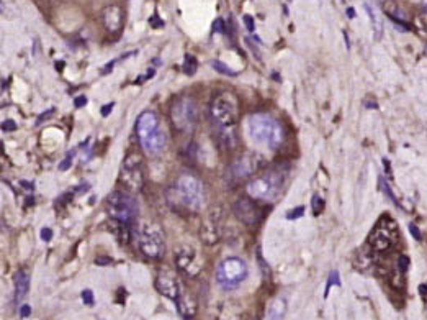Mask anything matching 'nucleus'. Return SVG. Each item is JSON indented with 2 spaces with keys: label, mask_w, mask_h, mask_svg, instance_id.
Segmentation results:
<instances>
[{
  "label": "nucleus",
  "mask_w": 427,
  "mask_h": 320,
  "mask_svg": "<svg viewBox=\"0 0 427 320\" xmlns=\"http://www.w3.org/2000/svg\"><path fill=\"white\" fill-rule=\"evenodd\" d=\"M237 100L233 94H219L210 105V117L217 130L218 140L226 150H233L237 143L236 122H237Z\"/></svg>",
  "instance_id": "nucleus-1"
},
{
  "label": "nucleus",
  "mask_w": 427,
  "mask_h": 320,
  "mask_svg": "<svg viewBox=\"0 0 427 320\" xmlns=\"http://www.w3.org/2000/svg\"><path fill=\"white\" fill-rule=\"evenodd\" d=\"M169 204L196 212L205 202V189L199 177L190 173H182L171 189L167 191Z\"/></svg>",
  "instance_id": "nucleus-2"
},
{
  "label": "nucleus",
  "mask_w": 427,
  "mask_h": 320,
  "mask_svg": "<svg viewBox=\"0 0 427 320\" xmlns=\"http://www.w3.org/2000/svg\"><path fill=\"white\" fill-rule=\"evenodd\" d=\"M247 135L256 145L267 146V148H277L283 141V128L277 118L269 113H254L247 117L246 122Z\"/></svg>",
  "instance_id": "nucleus-3"
},
{
  "label": "nucleus",
  "mask_w": 427,
  "mask_h": 320,
  "mask_svg": "<svg viewBox=\"0 0 427 320\" xmlns=\"http://www.w3.org/2000/svg\"><path fill=\"white\" fill-rule=\"evenodd\" d=\"M285 189V176L278 171L265 173L262 176H257L247 184L246 191L249 198L256 200H277Z\"/></svg>",
  "instance_id": "nucleus-4"
},
{
  "label": "nucleus",
  "mask_w": 427,
  "mask_h": 320,
  "mask_svg": "<svg viewBox=\"0 0 427 320\" xmlns=\"http://www.w3.org/2000/svg\"><path fill=\"white\" fill-rule=\"evenodd\" d=\"M137 245L141 253L151 259H160L165 255V235L159 223L142 222L137 230Z\"/></svg>",
  "instance_id": "nucleus-5"
},
{
  "label": "nucleus",
  "mask_w": 427,
  "mask_h": 320,
  "mask_svg": "<svg viewBox=\"0 0 427 320\" xmlns=\"http://www.w3.org/2000/svg\"><path fill=\"white\" fill-rule=\"evenodd\" d=\"M171 120L182 134H190L199 125V105L192 97L182 95L172 102Z\"/></svg>",
  "instance_id": "nucleus-6"
},
{
  "label": "nucleus",
  "mask_w": 427,
  "mask_h": 320,
  "mask_svg": "<svg viewBox=\"0 0 427 320\" xmlns=\"http://www.w3.org/2000/svg\"><path fill=\"white\" fill-rule=\"evenodd\" d=\"M107 212L115 222L130 225L137 217V202L135 198L123 191H117L108 195L107 199Z\"/></svg>",
  "instance_id": "nucleus-7"
},
{
  "label": "nucleus",
  "mask_w": 427,
  "mask_h": 320,
  "mask_svg": "<svg viewBox=\"0 0 427 320\" xmlns=\"http://www.w3.org/2000/svg\"><path fill=\"white\" fill-rule=\"evenodd\" d=\"M399 232L394 221L390 217H382L378 223L374 227V230L369 235V245L378 253L390 251L398 245Z\"/></svg>",
  "instance_id": "nucleus-8"
},
{
  "label": "nucleus",
  "mask_w": 427,
  "mask_h": 320,
  "mask_svg": "<svg viewBox=\"0 0 427 320\" xmlns=\"http://www.w3.org/2000/svg\"><path fill=\"white\" fill-rule=\"evenodd\" d=\"M247 273H249V269H247L244 259L237 258V256H229L219 263L217 269L218 285L226 287V289H234L246 281Z\"/></svg>",
  "instance_id": "nucleus-9"
},
{
  "label": "nucleus",
  "mask_w": 427,
  "mask_h": 320,
  "mask_svg": "<svg viewBox=\"0 0 427 320\" xmlns=\"http://www.w3.org/2000/svg\"><path fill=\"white\" fill-rule=\"evenodd\" d=\"M120 181L130 191L136 192L141 189L142 184H144V175H142V161L140 154L131 153L123 159Z\"/></svg>",
  "instance_id": "nucleus-10"
},
{
  "label": "nucleus",
  "mask_w": 427,
  "mask_h": 320,
  "mask_svg": "<svg viewBox=\"0 0 427 320\" xmlns=\"http://www.w3.org/2000/svg\"><path fill=\"white\" fill-rule=\"evenodd\" d=\"M176 264L183 276L195 278L201 271V259L196 251L190 246H183L176 253Z\"/></svg>",
  "instance_id": "nucleus-11"
},
{
  "label": "nucleus",
  "mask_w": 427,
  "mask_h": 320,
  "mask_svg": "<svg viewBox=\"0 0 427 320\" xmlns=\"http://www.w3.org/2000/svg\"><path fill=\"white\" fill-rule=\"evenodd\" d=\"M201 240L206 245H215L221 237V209L215 207L208 212L201 223Z\"/></svg>",
  "instance_id": "nucleus-12"
},
{
  "label": "nucleus",
  "mask_w": 427,
  "mask_h": 320,
  "mask_svg": "<svg viewBox=\"0 0 427 320\" xmlns=\"http://www.w3.org/2000/svg\"><path fill=\"white\" fill-rule=\"evenodd\" d=\"M234 216L242 223L249 227H256L262 222V210H260L259 205H257L254 200L251 199H240L236 204H234Z\"/></svg>",
  "instance_id": "nucleus-13"
},
{
  "label": "nucleus",
  "mask_w": 427,
  "mask_h": 320,
  "mask_svg": "<svg viewBox=\"0 0 427 320\" xmlns=\"http://www.w3.org/2000/svg\"><path fill=\"white\" fill-rule=\"evenodd\" d=\"M262 166H264V158L260 157V154L244 153L233 163L231 173L233 176L236 177H247L256 175Z\"/></svg>",
  "instance_id": "nucleus-14"
},
{
  "label": "nucleus",
  "mask_w": 427,
  "mask_h": 320,
  "mask_svg": "<svg viewBox=\"0 0 427 320\" xmlns=\"http://www.w3.org/2000/svg\"><path fill=\"white\" fill-rule=\"evenodd\" d=\"M154 286L158 292H160L164 297H167V299L171 301H176L177 303L178 296H181V287H178L176 276H174L171 271H160L158 276H156Z\"/></svg>",
  "instance_id": "nucleus-15"
},
{
  "label": "nucleus",
  "mask_w": 427,
  "mask_h": 320,
  "mask_svg": "<svg viewBox=\"0 0 427 320\" xmlns=\"http://www.w3.org/2000/svg\"><path fill=\"white\" fill-rule=\"evenodd\" d=\"M159 128H160L159 118L154 112H151V111L142 112L136 120V135H137V140H140V143L141 141H144L146 138H149L153 134H156Z\"/></svg>",
  "instance_id": "nucleus-16"
},
{
  "label": "nucleus",
  "mask_w": 427,
  "mask_h": 320,
  "mask_svg": "<svg viewBox=\"0 0 427 320\" xmlns=\"http://www.w3.org/2000/svg\"><path fill=\"white\" fill-rule=\"evenodd\" d=\"M123 22H125V13L120 6H108L103 10V24L110 33H117L123 29Z\"/></svg>",
  "instance_id": "nucleus-17"
},
{
  "label": "nucleus",
  "mask_w": 427,
  "mask_h": 320,
  "mask_svg": "<svg viewBox=\"0 0 427 320\" xmlns=\"http://www.w3.org/2000/svg\"><path fill=\"white\" fill-rule=\"evenodd\" d=\"M177 307L178 312L185 320H192L196 315V310H199V305H196L195 297L190 294V292H182L177 299Z\"/></svg>",
  "instance_id": "nucleus-18"
},
{
  "label": "nucleus",
  "mask_w": 427,
  "mask_h": 320,
  "mask_svg": "<svg viewBox=\"0 0 427 320\" xmlns=\"http://www.w3.org/2000/svg\"><path fill=\"white\" fill-rule=\"evenodd\" d=\"M13 282H15V304H20L23 297L26 296L30 287V276L28 273L25 271H18L13 278Z\"/></svg>",
  "instance_id": "nucleus-19"
},
{
  "label": "nucleus",
  "mask_w": 427,
  "mask_h": 320,
  "mask_svg": "<svg viewBox=\"0 0 427 320\" xmlns=\"http://www.w3.org/2000/svg\"><path fill=\"white\" fill-rule=\"evenodd\" d=\"M285 312H287V301L283 297H275L269 305L265 320H283Z\"/></svg>",
  "instance_id": "nucleus-20"
},
{
  "label": "nucleus",
  "mask_w": 427,
  "mask_h": 320,
  "mask_svg": "<svg viewBox=\"0 0 427 320\" xmlns=\"http://www.w3.org/2000/svg\"><path fill=\"white\" fill-rule=\"evenodd\" d=\"M365 10L367 13H369L370 17V22H371V30H374V38L375 40H380L383 35V24H382V18L378 17V13H376V10L374 7L370 6L369 2L365 3Z\"/></svg>",
  "instance_id": "nucleus-21"
},
{
  "label": "nucleus",
  "mask_w": 427,
  "mask_h": 320,
  "mask_svg": "<svg viewBox=\"0 0 427 320\" xmlns=\"http://www.w3.org/2000/svg\"><path fill=\"white\" fill-rule=\"evenodd\" d=\"M211 66H213L215 70H217L218 72H221V74H226V76H236V71H233L231 67H228L226 64H223V63L217 61V59H215V61H211Z\"/></svg>",
  "instance_id": "nucleus-22"
},
{
  "label": "nucleus",
  "mask_w": 427,
  "mask_h": 320,
  "mask_svg": "<svg viewBox=\"0 0 427 320\" xmlns=\"http://www.w3.org/2000/svg\"><path fill=\"white\" fill-rule=\"evenodd\" d=\"M333 286H341V280H339V273L337 271H333L329 276V281L328 285H326V292H324V297H328L330 287Z\"/></svg>",
  "instance_id": "nucleus-23"
},
{
  "label": "nucleus",
  "mask_w": 427,
  "mask_h": 320,
  "mask_svg": "<svg viewBox=\"0 0 427 320\" xmlns=\"http://www.w3.org/2000/svg\"><path fill=\"white\" fill-rule=\"evenodd\" d=\"M183 70L187 71V74H194L196 70V61L195 58L192 56V54H187L185 56V63H183Z\"/></svg>",
  "instance_id": "nucleus-24"
},
{
  "label": "nucleus",
  "mask_w": 427,
  "mask_h": 320,
  "mask_svg": "<svg viewBox=\"0 0 427 320\" xmlns=\"http://www.w3.org/2000/svg\"><path fill=\"white\" fill-rule=\"evenodd\" d=\"M311 205H313V214H315V216H321V212H323V210H324V200L321 199L319 195H313Z\"/></svg>",
  "instance_id": "nucleus-25"
},
{
  "label": "nucleus",
  "mask_w": 427,
  "mask_h": 320,
  "mask_svg": "<svg viewBox=\"0 0 427 320\" xmlns=\"http://www.w3.org/2000/svg\"><path fill=\"white\" fill-rule=\"evenodd\" d=\"M74 154H76L74 150H72V152H69L66 154V158H64L62 163L59 164V169H61V171H67V169L72 166V159H74Z\"/></svg>",
  "instance_id": "nucleus-26"
},
{
  "label": "nucleus",
  "mask_w": 427,
  "mask_h": 320,
  "mask_svg": "<svg viewBox=\"0 0 427 320\" xmlns=\"http://www.w3.org/2000/svg\"><path fill=\"white\" fill-rule=\"evenodd\" d=\"M303 214H305V207L300 205V207H296V209L290 210V212H287V218H288V221H295V218L303 217Z\"/></svg>",
  "instance_id": "nucleus-27"
},
{
  "label": "nucleus",
  "mask_w": 427,
  "mask_h": 320,
  "mask_svg": "<svg viewBox=\"0 0 427 320\" xmlns=\"http://www.w3.org/2000/svg\"><path fill=\"white\" fill-rule=\"evenodd\" d=\"M82 301H84V304H87V305H92V304H94V303H95L94 291H90V289L82 291Z\"/></svg>",
  "instance_id": "nucleus-28"
},
{
  "label": "nucleus",
  "mask_w": 427,
  "mask_h": 320,
  "mask_svg": "<svg viewBox=\"0 0 427 320\" xmlns=\"http://www.w3.org/2000/svg\"><path fill=\"white\" fill-rule=\"evenodd\" d=\"M380 184H382V187H383V191H385V194L388 195L390 198V200H392V202L394 204V205H398V202H396V198H394L393 195V192H392V189H390V186L387 184V182H385V179L383 177H380Z\"/></svg>",
  "instance_id": "nucleus-29"
},
{
  "label": "nucleus",
  "mask_w": 427,
  "mask_h": 320,
  "mask_svg": "<svg viewBox=\"0 0 427 320\" xmlns=\"http://www.w3.org/2000/svg\"><path fill=\"white\" fill-rule=\"evenodd\" d=\"M54 113H56V109H49V111H46L44 113H41V115L38 117V120H36V123H38V125H40V123H44L49 117H53Z\"/></svg>",
  "instance_id": "nucleus-30"
},
{
  "label": "nucleus",
  "mask_w": 427,
  "mask_h": 320,
  "mask_svg": "<svg viewBox=\"0 0 427 320\" xmlns=\"http://www.w3.org/2000/svg\"><path fill=\"white\" fill-rule=\"evenodd\" d=\"M410 232H411V235L415 237V239H416L417 241H421V240H422L421 230H419V228H417V225H415V223H410Z\"/></svg>",
  "instance_id": "nucleus-31"
},
{
  "label": "nucleus",
  "mask_w": 427,
  "mask_h": 320,
  "mask_svg": "<svg viewBox=\"0 0 427 320\" xmlns=\"http://www.w3.org/2000/svg\"><path fill=\"white\" fill-rule=\"evenodd\" d=\"M17 128V123L13 120H6L2 123V130L3 131H13Z\"/></svg>",
  "instance_id": "nucleus-32"
},
{
  "label": "nucleus",
  "mask_w": 427,
  "mask_h": 320,
  "mask_svg": "<svg viewBox=\"0 0 427 320\" xmlns=\"http://www.w3.org/2000/svg\"><path fill=\"white\" fill-rule=\"evenodd\" d=\"M51 237H53V230H49V228H43V230H41V240L48 241L51 240Z\"/></svg>",
  "instance_id": "nucleus-33"
},
{
  "label": "nucleus",
  "mask_w": 427,
  "mask_h": 320,
  "mask_svg": "<svg viewBox=\"0 0 427 320\" xmlns=\"http://www.w3.org/2000/svg\"><path fill=\"white\" fill-rule=\"evenodd\" d=\"M244 24H246V26H247V30H249V31H254V20H252V17L246 15V17H244Z\"/></svg>",
  "instance_id": "nucleus-34"
},
{
  "label": "nucleus",
  "mask_w": 427,
  "mask_h": 320,
  "mask_svg": "<svg viewBox=\"0 0 427 320\" xmlns=\"http://www.w3.org/2000/svg\"><path fill=\"white\" fill-rule=\"evenodd\" d=\"M31 314V307L28 304H23L22 305V310H20V315L22 317H28V315Z\"/></svg>",
  "instance_id": "nucleus-35"
},
{
  "label": "nucleus",
  "mask_w": 427,
  "mask_h": 320,
  "mask_svg": "<svg viewBox=\"0 0 427 320\" xmlns=\"http://www.w3.org/2000/svg\"><path fill=\"white\" fill-rule=\"evenodd\" d=\"M113 105H115V104H108V105H103V107H102V115H103V117H107V115H110V112H112Z\"/></svg>",
  "instance_id": "nucleus-36"
},
{
  "label": "nucleus",
  "mask_w": 427,
  "mask_h": 320,
  "mask_svg": "<svg viewBox=\"0 0 427 320\" xmlns=\"http://www.w3.org/2000/svg\"><path fill=\"white\" fill-rule=\"evenodd\" d=\"M85 104H87V99H85V97H77V99L74 100V105H76V107H84Z\"/></svg>",
  "instance_id": "nucleus-37"
},
{
  "label": "nucleus",
  "mask_w": 427,
  "mask_h": 320,
  "mask_svg": "<svg viewBox=\"0 0 427 320\" xmlns=\"http://www.w3.org/2000/svg\"><path fill=\"white\" fill-rule=\"evenodd\" d=\"M95 263H97V264H107V263H112V259H110V258H97V259H95Z\"/></svg>",
  "instance_id": "nucleus-38"
},
{
  "label": "nucleus",
  "mask_w": 427,
  "mask_h": 320,
  "mask_svg": "<svg viewBox=\"0 0 427 320\" xmlns=\"http://www.w3.org/2000/svg\"><path fill=\"white\" fill-rule=\"evenodd\" d=\"M419 291H421V294H422V296H427V286L421 285V286H419Z\"/></svg>",
  "instance_id": "nucleus-39"
},
{
  "label": "nucleus",
  "mask_w": 427,
  "mask_h": 320,
  "mask_svg": "<svg viewBox=\"0 0 427 320\" xmlns=\"http://www.w3.org/2000/svg\"><path fill=\"white\" fill-rule=\"evenodd\" d=\"M424 7H426V10H427V2H426V6H424Z\"/></svg>",
  "instance_id": "nucleus-40"
}]
</instances>
